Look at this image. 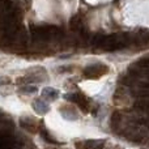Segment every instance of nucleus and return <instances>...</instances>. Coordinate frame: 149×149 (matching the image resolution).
<instances>
[{"label":"nucleus","mask_w":149,"mask_h":149,"mask_svg":"<svg viewBox=\"0 0 149 149\" xmlns=\"http://www.w3.org/2000/svg\"><path fill=\"white\" fill-rule=\"evenodd\" d=\"M33 107H34V110H36L37 113H39V114H46L47 111H49V106H47V103L43 102V101H41V100L34 101Z\"/></svg>","instance_id":"f03ea898"},{"label":"nucleus","mask_w":149,"mask_h":149,"mask_svg":"<svg viewBox=\"0 0 149 149\" xmlns=\"http://www.w3.org/2000/svg\"><path fill=\"white\" fill-rule=\"evenodd\" d=\"M42 95H43L45 98H47V100H56L58 95H59V93H58V90L52 89V88H46V89L43 90V93H42Z\"/></svg>","instance_id":"7ed1b4c3"},{"label":"nucleus","mask_w":149,"mask_h":149,"mask_svg":"<svg viewBox=\"0 0 149 149\" xmlns=\"http://www.w3.org/2000/svg\"><path fill=\"white\" fill-rule=\"evenodd\" d=\"M43 139L46 140V141H49V143H52V144H55V143H56V141H55V140L49 135V132H43Z\"/></svg>","instance_id":"39448f33"},{"label":"nucleus","mask_w":149,"mask_h":149,"mask_svg":"<svg viewBox=\"0 0 149 149\" xmlns=\"http://www.w3.org/2000/svg\"><path fill=\"white\" fill-rule=\"evenodd\" d=\"M105 73H107V67L103 64L89 65V67L84 71V76L88 77V79H98V77L103 76Z\"/></svg>","instance_id":"f257e3e1"},{"label":"nucleus","mask_w":149,"mask_h":149,"mask_svg":"<svg viewBox=\"0 0 149 149\" xmlns=\"http://www.w3.org/2000/svg\"><path fill=\"white\" fill-rule=\"evenodd\" d=\"M81 28H82V24H81L80 17L79 16H74V17L72 18V21H71V29H72V30L79 31Z\"/></svg>","instance_id":"20e7f679"}]
</instances>
